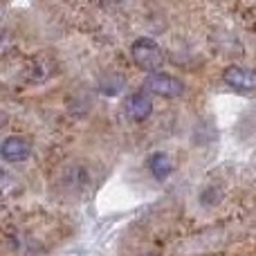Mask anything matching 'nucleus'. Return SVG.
<instances>
[{"mask_svg":"<svg viewBox=\"0 0 256 256\" xmlns=\"http://www.w3.org/2000/svg\"><path fill=\"white\" fill-rule=\"evenodd\" d=\"M130 54H132V61L146 72H160L164 63V56H162V50L158 48L153 38H137L130 48Z\"/></svg>","mask_w":256,"mask_h":256,"instance_id":"nucleus-1","label":"nucleus"},{"mask_svg":"<svg viewBox=\"0 0 256 256\" xmlns=\"http://www.w3.org/2000/svg\"><path fill=\"white\" fill-rule=\"evenodd\" d=\"M146 90L160 97H180L184 86L180 79L166 74V72H150L148 79H146Z\"/></svg>","mask_w":256,"mask_h":256,"instance_id":"nucleus-2","label":"nucleus"},{"mask_svg":"<svg viewBox=\"0 0 256 256\" xmlns=\"http://www.w3.org/2000/svg\"><path fill=\"white\" fill-rule=\"evenodd\" d=\"M0 153H2V160L4 162H25L27 158L32 155V144L25 140V137H18V135H12L2 142L0 146Z\"/></svg>","mask_w":256,"mask_h":256,"instance_id":"nucleus-3","label":"nucleus"},{"mask_svg":"<svg viewBox=\"0 0 256 256\" xmlns=\"http://www.w3.org/2000/svg\"><path fill=\"white\" fill-rule=\"evenodd\" d=\"M222 79L236 90H256V72L250 68L230 66L222 72Z\"/></svg>","mask_w":256,"mask_h":256,"instance_id":"nucleus-4","label":"nucleus"},{"mask_svg":"<svg viewBox=\"0 0 256 256\" xmlns=\"http://www.w3.org/2000/svg\"><path fill=\"white\" fill-rule=\"evenodd\" d=\"M153 112V99L146 92H132L126 99V115L135 122H144Z\"/></svg>","mask_w":256,"mask_h":256,"instance_id":"nucleus-5","label":"nucleus"},{"mask_svg":"<svg viewBox=\"0 0 256 256\" xmlns=\"http://www.w3.org/2000/svg\"><path fill=\"white\" fill-rule=\"evenodd\" d=\"M148 168L153 171V176L158 178V180H164V178H168L173 171L171 158H168L166 153H153L148 160Z\"/></svg>","mask_w":256,"mask_h":256,"instance_id":"nucleus-6","label":"nucleus"},{"mask_svg":"<svg viewBox=\"0 0 256 256\" xmlns=\"http://www.w3.org/2000/svg\"><path fill=\"white\" fill-rule=\"evenodd\" d=\"M146 256H155V254H146Z\"/></svg>","mask_w":256,"mask_h":256,"instance_id":"nucleus-7","label":"nucleus"}]
</instances>
